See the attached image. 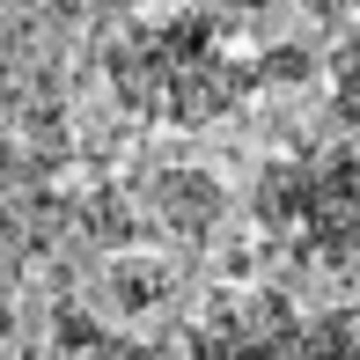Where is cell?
Returning a JSON list of instances; mask_svg holds the SVG:
<instances>
[{"label": "cell", "instance_id": "obj_1", "mask_svg": "<svg viewBox=\"0 0 360 360\" xmlns=\"http://www.w3.org/2000/svg\"><path fill=\"white\" fill-rule=\"evenodd\" d=\"M294 346H302V323L280 294H228L199 323L191 360H294Z\"/></svg>", "mask_w": 360, "mask_h": 360}, {"label": "cell", "instance_id": "obj_2", "mask_svg": "<svg viewBox=\"0 0 360 360\" xmlns=\"http://www.w3.org/2000/svg\"><path fill=\"white\" fill-rule=\"evenodd\" d=\"M81 360H133V353H118V346H89Z\"/></svg>", "mask_w": 360, "mask_h": 360}]
</instances>
